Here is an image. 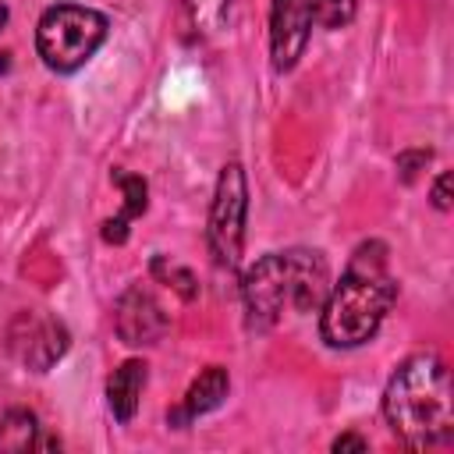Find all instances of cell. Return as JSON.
<instances>
[{
    "label": "cell",
    "instance_id": "cell-8",
    "mask_svg": "<svg viewBox=\"0 0 454 454\" xmlns=\"http://www.w3.org/2000/svg\"><path fill=\"white\" fill-rule=\"evenodd\" d=\"M312 32V11L309 0H273V18H270V53L277 71H291L298 57L305 53Z\"/></svg>",
    "mask_w": 454,
    "mask_h": 454
},
{
    "label": "cell",
    "instance_id": "cell-11",
    "mask_svg": "<svg viewBox=\"0 0 454 454\" xmlns=\"http://www.w3.org/2000/svg\"><path fill=\"white\" fill-rule=\"evenodd\" d=\"M35 447L53 450L60 443L43 433V426H39V419L32 411H25V408L7 411L0 419V450H35Z\"/></svg>",
    "mask_w": 454,
    "mask_h": 454
},
{
    "label": "cell",
    "instance_id": "cell-7",
    "mask_svg": "<svg viewBox=\"0 0 454 454\" xmlns=\"http://www.w3.org/2000/svg\"><path fill=\"white\" fill-rule=\"evenodd\" d=\"M114 326H117V337H121L124 344L142 348V344H156V340L167 333L170 319H167L163 305L156 301V294H153L149 287L135 284V287H128V291L121 294L117 312H114Z\"/></svg>",
    "mask_w": 454,
    "mask_h": 454
},
{
    "label": "cell",
    "instance_id": "cell-10",
    "mask_svg": "<svg viewBox=\"0 0 454 454\" xmlns=\"http://www.w3.org/2000/svg\"><path fill=\"white\" fill-rule=\"evenodd\" d=\"M142 387H145V362L128 358L121 369H114V376L106 380V404H110L117 422H131L135 419Z\"/></svg>",
    "mask_w": 454,
    "mask_h": 454
},
{
    "label": "cell",
    "instance_id": "cell-15",
    "mask_svg": "<svg viewBox=\"0 0 454 454\" xmlns=\"http://www.w3.org/2000/svg\"><path fill=\"white\" fill-rule=\"evenodd\" d=\"M153 273H156L160 280H167V284H170L184 301H192V298H195V291H199V287H195V277H192L188 270H181V266L167 262V259H156V262H153Z\"/></svg>",
    "mask_w": 454,
    "mask_h": 454
},
{
    "label": "cell",
    "instance_id": "cell-3",
    "mask_svg": "<svg viewBox=\"0 0 454 454\" xmlns=\"http://www.w3.org/2000/svg\"><path fill=\"white\" fill-rule=\"evenodd\" d=\"M326 291H330V270L323 252L312 248L270 252L259 262H252L241 277V298L252 330L277 326L287 309L316 312L326 301Z\"/></svg>",
    "mask_w": 454,
    "mask_h": 454
},
{
    "label": "cell",
    "instance_id": "cell-19",
    "mask_svg": "<svg viewBox=\"0 0 454 454\" xmlns=\"http://www.w3.org/2000/svg\"><path fill=\"white\" fill-rule=\"evenodd\" d=\"M333 450H337V454H340V450H369V443H365L362 436H355V433H344V436L333 440Z\"/></svg>",
    "mask_w": 454,
    "mask_h": 454
},
{
    "label": "cell",
    "instance_id": "cell-20",
    "mask_svg": "<svg viewBox=\"0 0 454 454\" xmlns=\"http://www.w3.org/2000/svg\"><path fill=\"white\" fill-rule=\"evenodd\" d=\"M4 25H7V7L0 4V28H4Z\"/></svg>",
    "mask_w": 454,
    "mask_h": 454
},
{
    "label": "cell",
    "instance_id": "cell-14",
    "mask_svg": "<svg viewBox=\"0 0 454 454\" xmlns=\"http://www.w3.org/2000/svg\"><path fill=\"white\" fill-rule=\"evenodd\" d=\"M355 4L358 0H309L312 21L323 28H344L355 18Z\"/></svg>",
    "mask_w": 454,
    "mask_h": 454
},
{
    "label": "cell",
    "instance_id": "cell-2",
    "mask_svg": "<svg viewBox=\"0 0 454 454\" xmlns=\"http://www.w3.org/2000/svg\"><path fill=\"white\" fill-rule=\"evenodd\" d=\"M383 415L408 447H436L454 433V387L443 358L422 351L397 365L383 390Z\"/></svg>",
    "mask_w": 454,
    "mask_h": 454
},
{
    "label": "cell",
    "instance_id": "cell-16",
    "mask_svg": "<svg viewBox=\"0 0 454 454\" xmlns=\"http://www.w3.org/2000/svg\"><path fill=\"white\" fill-rule=\"evenodd\" d=\"M426 163H429V153H422V149L401 153V156H397V174H401V181H404V184H411Z\"/></svg>",
    "mask_w": 454,
    "mask_h": 454
},
{
    "label": "cell",
    "instance_id": "cell-13",
    "mask_svg": "<svg viewBox=\"0 0 454 454\" xmlns=\"http://www.w3.org/2000/svg\"><path fill=\"white\" fill-rule=\"evenodd\" d=\"M114 181H117V188L124 192V209H121V216L124 220H131V216H142L145 213V195H149V184L138 177V174H124V170H114Z\"/></svg>",
    "mask_w": 454,
    "mask_h": 454
},
{
    "label": "cell",
    "instance_id": "cell-9",
    "mask_svg": "<svg viewBox=\"0 0 454 454\" xmlns=\"http://www.w3.org/2000/svg\"><path fill=\"white\" fill-rule=\"evenodd\" d=\"M227 390H231V376H227L223 365L202 369L199 380H192V387H188V394H184V404H181V411L170 415V422H188V419H195V415H206V411L220 408L223 397H227Z\"/></svg>",
    "mask_w": 454,
    "mask_h": 454
},
{
    "label": "cell",
    "instance_id": "cell-18",
    "mask_svg": "<svg viewBox=\"0 0 454 454\" xmlns=\"http://www.w3.org/2000/svg\"><path fill=\"white\" fill-rule=\"evenodd\" d=\"M124 238H128V220H124V216H117V220H106V223H103V241L121 245Z\"/></svg>",
    "mask_w": 454,
    "mask_h": 454
},
{
    "label": "cell",
    "instance_id": "cell-12",
    "mask_svg": "<svg viewBox=\"0 0 454 454\" xmlns=\"http://www.w3.org/2000/svg\"><path fill=\"white\" fill-rule=\"evenodd\" d=\"M227 7H231V0H184L188 21H192V28L199 35H213L216 28H223Z\"/></svg>",
    "mask_w": 454,
    "mask_h": 454
},
{
    "label": "cell",
    "instance_id": "cell-1",
    "mask_svg": "<svg viewBox=\"0 0 454 454\" xmlns=\"http://www.w3.org/2000/svg\"><path fill=\"white\" fill-rule=\"evenodd\" d=\"M394 298H397V284L387 273V245L383 241L358 245L340 284L330 287L326 301L319 305L323 309V316H319L323 340L330 348L365 344L387 319Z\"/></svg>",
    "mask_w": 454,
    "mask_h": 454
},
{
    "label": "cell",
    "instance_id": "cell-5",
    "mask_svg": "<svg viewBox=\"0 0 454 454\" xmlns=\"http://www.w3.org/2000/svg\"><path fill=\"white\" fill-rule=\"evenodd\" d=\"M245 216H248V181H245L241 163H227L216 177L209 227H206L216 266H227V270L238 266L241 245H245Z\"/></svg>",
    "mask_w": 454,
    "mask_h": 454
},
{
    "label": "cell",
    "instance_id": "cell-6",
    "mask_svg": "<svg viewBox=\"0 0 454 454\" xmlns=\"http://www.w3.org/2000/svg\"><path fill=\"white\" fill-rule=\"evenodd\" d=\"M67 344H71L67 326L46 312H18L14 323L7 326L11 355L32 372H46L53 362H60Z\"/></svg>",
    "mask_w": 454,
    "mask_h": 454
},
{
    "label": "cell",
    "instance_id": "cell-4",
    "mask_svg": "<svg viewBox=\"0 0 454 454\" xmlns=\"http://www.w3.org/2000/svg\"><path fill=\"white\" fill-rule=\"evenodd\" d=\"M106 39V18L82 4H57L35 25V50L57 74L78 71Z\"/></svg>",
    "mask_w": 454,
    "mask_h": 454
},
{
    "label": "cell",
    "instance_id": "cell-17",
    "mask_svg": "<svg viewBox=\"0 0 454 454\" xmlns=\"http://www.w3.org/2000/svg\"><path fill=\"white\" fill-rule=\"evenodd\" d=\"M450 170H443L440 177H436V184H433V206L436 209H450Z\"/></svg>",
    "mask_w": 454,
    "mask_h": 454
}]
</instances>
